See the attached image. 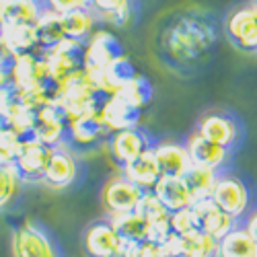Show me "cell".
Returning <instances> with one entry per match:
<instances>
[{
    "mask_svg": "<svg viewBox=\"0 0 257 257\" xmlns=\"http://www.w3.org/2000/svg\"><path fill=\"white\" fill-rule=\"evenodd\" d=\"M95 23L97 17L91 9H82V11H72L62 15V27H64V35L68 39L80 41L84 44L95 31Z\"/></svg>",
    "mask_w": 257,
    "mask_h": 257,
    "instance_id": "obj_26",
    "label": "cell"
},
{
    "mask_svg": "<svg viewBox=\"0 0 257 257\" xmlns=\"http://www.w3.org/2000/svg\"><path fill=\"white\" fill-rule=\"evenodd\" d=\"M169 224H171V232L177 234V237H185V234H191L194 230H198L196 218H194V214H191V208L171 212Z\"/></svg>",
    "mask_w": 257,
    "mask_h": 257,
    "instance_id": "obj_34",
    "label": "cell"
},
{
    "mask_svg": "<svg viewBox=\"0 0 257 257\" xmlns=\"http://www.w3.org/2000/svg\"><path fill=\"white\" fill-rule=\"evenodd\" d=\"M123 48L119 39L107 29H95L93 35L84 41V60L82 68L89 74H97L105 70L111 62H115L119 56H123Z\"/></svg>",
    "mask_w": 257,
    "mask_h": 257,
    "instance_id": "obj_4",
    "label": "cell"
},
{
    "mask_svg": "<svg viewBox=\"0 0 257 257\" xmlns=\"http://www.w3.org/2000/svg\"><path fill=\"white\" fill-rule=\"evenodd\" d=\"M41 11H44L41 0H9L5 7V13H3V23H7V25H35Z\"/></svg>",
    "mask_w": 257,
    "mask_h": 257,
    "instance_id": "obj_28",
    "label": "cell"
},
{
    "mask_svg": "<svg viewBox=\"0 0 257 257\" xmlns=\"http://www.w3.org/2000/svg\"><path fill=\"white\" fill-rule=\"evenodd\" d=\"M216 41V27L200 15H181L165 29L161 46L171 62L185 64L206 54Z\"/></svg>",
    "mask_w": 257,
    "mask_h": 257,
    "instance_id": "obj_1",
    "label": "cell"
},
{
    "mask_svg": "<svg viewBox=\"0 0 257 257\" xmlns=\"http://www.w3.org/2000/svg\"><path fill=\"white\" fill-rule=\"evenodd\" d=\"M255 255H257V241L251 237L245 226H234L218 241L216 257H255Z\"/></svg>",
    "mask_w": 257,
    "mask_h": 257,
    "instance_id": "obj_23",
    "label": "cell"
},
{
    "mask_svg": "<svg viewBox=\"0 0 257 257\" xmlns=\"http://www.w3.org/2000/svg\"><path fill=\"white\" fill-rule=\"evenodd\" d=\"M97 111H99V117L109 134L119 132V130H127V127H136L140 121V111H136L134 107H130L117 95L103 97Z\"/></svg>",
    "mask_w": 257,
    "mask_h": 257,
    "instance_id": "obj_18",
    "label": "cell"
},
{
    "mask_svg": "<svg viewBox=\"0 0 257 257\" xmlns=\"http://www.w3.org/2000/svg\"><path fill=\"white\" fill-rule=\"evenodd\" d=\"M179 239V257H216L218 241L202 230H194Z\"/></svg>",
    "mask_w": 257,
    "mask_h": 257,
    "instance_id": "obj_30",
    "label": "cell"
},
{
    "mask_svg": "<svg viewBox=\"0 0 257 257\" xmlns=\"http://www.w3.org/2000/svg\"><path fill=\"white\" fill-rule=\"evenodd\" d=\"M245 228L249 230V234L257 241V210H253L251 214H249V218H247V222H245Z\"/></svg>",
    "mask_w": 257,
    "mask_h": 257,
    "instance_id": "obj_36",
    "label": "cell"
},
{
    "mask_svg": "<svg viewBox=\"0 0 257 257\" xmlns=\"http://www.w3.org/2000/svg\"><path fill=\"white\" fill-rule=\"evenodd\" d=\"M142 196H144V189H140L136 183L125 179L123 175H117V177H111L109 181H105L101 189V202L109 216L134 212Z\"/></svg>",
    "mask_w": 257,
    "mask_h": 257,
    "instance_id": "obj_7",
    "label": "cell"
},
{
    "mask_svg": "<svg viewBox=\"0 0 257 257\" xmlns=\"http://www.w3.org/2000/svg\"><path fill=\"white\" fill-rule=\"evenodd\" d=\"M50 153H52V146L44 144L33 136L21 138L19 151L15 157V167L19 171L21 179L23 181H41L48 159H50Z\"/></svg>",
    "mask_w": 257,
    "mask_h": 257,
    "instance_id": "obj_12",
    "label": "cell"
},
{
    "mask_svg": "<svg viewBox=\"0 0 257 257\" xmlns=\"http://www.w3.org/2000/svg\"><path fill=\"white\" fill-rule=\"evenodd\" d=\"M119 99H123L130 107H134L136 111L142 113L144 107L151 103V97H153V87H151V82H148L142 74H136L134 78L127 80L123 87L115 93Z\"/></svg>",
    "mask_w": 257,
    "mask_h": 257,
    "instance_id": "obj_31",
    "label": "cell"
},
{
    "mask_svg": "<svg viewBox=\"0 0 257 257\" xmlns=\"http://www.w3.org/2000/svg\"><path fill=\"white\" fill-rule=\"evenodd\" d=\"M121 175L125 179H130L132 183H136L140 189L151 191L157 185V181L163 177L153 148H148V151L142 153L138 159H134L132 163H127L125 167H121Z\"/></svg>",
    "mask_w": 257,
    "mask_h": 257,
    "instance_id": "obj_20",
    "label": "cell"
},
{
    "mask_svg": "<svg viewBox=\"0 0 257 257\" xmlns=\"http://www.w3.org/2000/svg\"><path fill=\"white\" fill-rule=\"evenodd\" d=\"M56 84H58V95L54 103L60 107V111L66 119L97 109L103 99V95H99V91L95 89L91 76L84 68L76 70L74 74L66 76Z\"/></svg>",
    "mask_w": 257,
    "mask_h": 257,
    "instance_id": "obj_2",
    "label": "cell"
},
{
    "mask_svg": "<svg viewBox=\"0 0 257 257\" xmlns=\"http://www.w3.org/2000/svg\"><path fill=\"white\" fill-rule=\"evenodd\" d=\"M183 144H185L187 153L191 157V163H194V165L208 167V169H214V171H218V173H220V169L228 161V151H226V148L206 140L198 130L191 132Z\"/></svg>",
    "mask_w": 257,
    "mask_h": 257,
    "instance_id": "obj_19",
    "label": "cell"
},
{
    "mask_svg": "<svg viewBox=\"0 0 257 257\" xmlns=\"http://www.w3.org/2000/svg\"><path fill=\"white\" fill-rule=\"evenodd\" d=\"M66 117L60 111V107L56 103L44 105L41 109L35 111V119H33V130L31 136L41 140L48 146H58L62 142H66Z\"/></svg>",
    "mask_w": 257,
    "mask_h": 257,
    "instance_id": "obj_16",
    "label": "cell"
},
{
    "mask_svg": "<svg viewBox=\"0 0 257 257\" xmlns=\"http://www.w3.org/2000/svg\"><path fill=\"white\" fill-rule=\"evenodd\" d=\"M151 191L169 212L185 210V208H191V204H194V198H191L189 189L181 177H161Z\"/></svg>",
    "mask_w": 257,
    "mask_h": 257,
    "instance_id": "obj_21",
    "label": "cell"
},
{
    "mask_svg": "<svg viewBox=\"0 0 257 257\" xmlns=\"http://www.w3.org/2000/svg\"><path fill=\"white\" fill-rule=\"evenodd\" d=\"M76 177H78V161L74 157V151L68 146V142L52 146V153H50L41 181L54 189H64L72 185Z\"/></svg>",
    "mask_w": 257,
    "mask_h": 257,
    "instance_id": "obj_11",
    "label": "cell"
},
{
    "mask_svg": "<svg viewBox=\"0 0 257 257\" xmlns=\"http://www.w3.org/2000/svg\"><path fill=\"white\" fill-rule=\"evenodd\" d=\"M210 200L220 210H224L228 216L239 220L245 216L251 206V191L241 177L230 173H218Z\"/></svg>",
    "mask_w": 257,
    "mask_h": 257,
    "instance_id": "obj_3",
    "label": "cell"
},
{
    "mask_svg": "<svg viewBox=\"0 0 257 257\" xmlns=\"http://www.w3.org/2000/svg\"><path fill=\"white\" fill-rule=\"evenodd\" d=\"M161 257H167V255H165V253H163V255H161Z\"/></svg>",
    "mask_w": 257,
    "mask_h": 257,
    "instance_id": "obj_39",
    "label": "cell"
},
{
    "mask_svg": "<svg viewBox=\"0 0 257 257\" xmlns=\"http://www.w3.org/2000/svg\"><path fill=\"white\" fill-rule=\"evenodd\" d=\"M21 136L0 119V163H15Z\"/></svg>",
    "mask_w": 257,
    "mask_h": 257,
    "instance_id": "obj_33",
    "label": "cell"
},
{
    "mask_svg": "<svg viewBox=\"0 0 257 257\" xmlns=\"http://www.w3.org/2000/svg\"><path fill=\"white\" fill-rule=\"evenodd\" d=\"M191 214H194V218H196L198 230L210 234V237L216 241H220L226 232H230L237 226V220L228 216L224 210H220L210 198L196 200L191 204Z\"/></svg>",
    "mask_w": 257,
    "mask_h": 257,
    "instance_id": "obj_14",
    "label": "cell"
},
{
    "mask_svg": "<svg viewBox=\"0 0 257 257\" xmlns=\"http://www.w3.org/2000/svg\"><path fill=\"white\" fill-rule=\"evenodd\" d=\"M46 64H48V72L54 82H60L66 76L74 74L76 70L82 68V60H84V44L74 39H62L60 44L54 48L41 50Z\"/></svg>",
    "mask_w": 257,
    "mask_h": 257,
    "instance_id": "obj_5",
    "label": "cell"
},
{
    "mask_svg": "<svg viewBox=\"0 0 257 257\" xmlns=\"http://www.w3.org/2000/svg\"><path fill=\"white\" fill-rule=\"evenodd\" d=\"M7 3H9V0H0V23H3V13H5Z\"/></svg>",
    "mask_w": 257,
    "mask_h": 257,
    "instance_id": "obj_37",
    "label": "cell"
},
{
    "mask_svg": "<svg viewBox=\"0 0 257 257\" xmlns=\"http://www.w3.org/2000/svg\"><path fill=\"white\" fill-rule=\"evenodd\" d=\"M224 33L239 50H257V9L253 5L237 7L224 19Z\"/></svg>",
    "mask_w": 257,
    "mask_h": 257,
    "instance_id": "obj_9",
    "label": "cell"
},
{
    "mask_svg": "<svg viewBox=\"0 0 257 257\" xmlns=\"http://www.w3.org/2000/svg\"><path fill=\"white\" fill-rule=\"evenodd\" d=\"M196 130L210 142L218 144L226 151L241 140V125L228 113H206L200 121Z\"/></svg>",
    "mask_w": 257,
    "mask_h": 257,
    "instance_id": "obj_15",
    "label": "cell"
},
{
    "mask_svg": "<svg viewBox=\"0 0 257 257\" xmlns=\"http://www.w3.org/2000/svg\"><path fill=\"white\" fill-rule=\"evenodd\" d=\"M153 138L148 136L142 127H127V130H119L113 132L107 138L105 146L109 151L111 161L121 169L127 163H132L134 159H138L142 153H146L148 148H153Z\"/></svg>",
    "mask_w": 257,
    "mask_h": 257,
    "instance_id": "obj_6",
    "label": "cell"
},
{
    "mask_svg": "<svg viewBox=\"0 0 257 257\" xmlns=\"http://www.w3.org/2000/svg\"><path fill=\"white\" fill-rule=\"evenodd\" d=\"M153 153L159 163L163 177H183L187 169L194 165L187 153L185 144L173 142V140H161L153 144Z\"/></svg>",
    "mask_w": 257,
    "mask_h": 257,
    "instance_id": "obj_17",
    "label": "cell"
},
{
    "mask_svg": "<svg viewBox=\"0 0 257 257\" xmlns=\"http://www.w3.org/2000/svg\"><path fill=\"white\" fill-rule=\"evenodd\" d=\"M35 31H37V41H39V52L54 48L56 44H60L62 39H66L64 35V27H62V15L50 11L44 7L37 23H35Z\"/></svg>",
    "mask_w": 257,
    "mask_h": 257,
    "instance_id": "obj_27",
    "label": "cell"
},
{
    "mask_svg": "<svg viewBox=\"0 0 257 257\" xmlns=\"http://www.w3.org/2000/svg\"><path fill=\"white\" fill-rule=\"evenodd\" d=\"M41 5L46 9L58 13V15H66L72 11H82V9H91L89 0H41Z\"/></svg>",
    "mask_w": 257,
    "mask_h": 257,
    "instance_id": "obj_35",
    "label": "cell"
},
{
    "mask_svg": "<svg viewBox=\"0 0 257 257\" xmlns=\"http://www.w3.org/2000/svg\"><path fill=\"white\" fill-rule=\"evenodd\" d=\"M216 177H218V171L208 169V167H200V165H191L181 179L187 185L191 198L196 202V200L210 198L214 183H216Z\"/></svg>",
    "mask_w": 257,
    "mask_h": 257,
    "instance_id": "obj_29",
    "label": "cell"
},
{
    "mask_svg": "<svg viewBox=\"0 0 257 257\" xmlns=\"http://www.w3.org/2000/svg\"><path fill=\"white\" fill-rule=\"evenodd\" d=\"M82 245L89 257H121L125 249V241L109 220L93 222L84 232Z\"/></svg>",
    "mask_w": 257,
    "mask_h": 257,
    "instance_id": "obj_13",
    "label": "cell"
},
{
    "mask_svg": "<svg viewBox=\"0 0 257 257\" xmlns=\"http://www.w3.org/2000/svg\"><path fill=\"white\" fill-rule=\"evenodd\" d=\"M13 255L15 257H60L50 234L33 222H25L15 228Z\"/></svg>",
    "mask_w": 257,
    "mask_h": 257,
    "instance_id": "obj_10",
    "label": "cell"
},
{
    "mask_svg": "<svg viewBox=\"0 0 257 257\" xmlns=\"http://www.w3.org/2000/svg\"><path fill=\"white\" fill-rule=\"evenodd\" d=\"M21 179L15 163H0V208L9 206L21 189Z\"/></svg>",
    "mask_w": 257,
    "mask_h": 257,
    "instance_id": "obj_32",
    "label": "cell"
},
{
    "mask_svg": "<svg viewBox=\"0 0 257 257\" xmlns=\"http://www.w3.org/2000/svg\"><path fill=\"white\" fill-rule=\"evenodd\" d=\"M251 5H253V7L257 9V0H251Z\"/></svg>",
    "mask_w": 257,
    "mask_h": 257,
    "instance_id": "obj_38",
    "label": "cell"
},
{
    "mask_svg": "<svg viewBox=\"0 0 257 257\" xmlns=\"http://www.w3.org/2000/svg\"><path fill=\"white\" fill-rule=\"evenodd\" d=\"M0 39L11 52V56L39 52V41L35 25H0Z\"/></svg>",
    "mask_w": 257,
    "mask_h": 257,
    "instance_id": "obj_22",
    "label": "cell"
},
{
    "mask_svg": "<svg viewBox=\"0 0 257 257\" xmlns=\"http://www.w3.org/2000/svg\"><path fill=\"white\" fill-rule=\"evenodd\" d=\"M97 109L66 119V127H68L66 142L72 144L70 146L72 151L74 148H95L99 144H105L107 138H109V132H107V127L103 125Z\"/></svg>",
    "mask_w": 257,
    "mask_h": 257,
    "instance_id": "obj_8",
    "label": "cell"
},
{
    "mask_svg": "<svg viewBox=\"0 0 257 257\" xmlns=\"http://www.w3.org/2000/svg\"><path fill=\"white\" fill-rule=\"evenodd\" d=\"M109 222L113 224V228L125 243H144L151 237V226H148L146 218L136 210L127 214H117V216H109Z\"/></svg>",
    "mask_w": 257,
    "mask_h": 257,
    "instance_id": "obj_24",
    "label": "cell"
},
{
    "mask_svg": "<svg viewBox=\"0 0 257 257\" xmlns=\"http://www.w3.org/2000/svg\"><path fill=\"white\" fill-rule=\"evenodd\" d=\"M255 257H257V255H255Z\"/></svg>",
    "mask_w": 257,
    "mask_h": 257,
    "instance_id": "obj_40",
    "label": "cell"
},
{
    "mask_svg": "<svg viewBox=\"0 0 257 257\" xmlns=\"http://www.w3.org/2000/svg\"><path fill=\"white\" fill-rule=\"evenodd\" d=\"M89 3L95 17L105 23L123 27L134 17V0H89Z\"/></svg>",
    "mask_w": 257,
    "mask_h": 257,
    "instance_id": "obj_25",
    "label": "cell"
}]
</instances>
